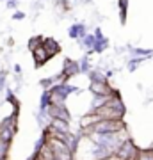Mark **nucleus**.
<instances>
[{
    "instance_id": "nucleus-18",
    "label": "nucleus",
    "mask_w": 153,
    "mask_h": 160,
    "mask_svg": "<svg viewBox=\"0 0 153 160\" xmlns=\"http://www.w3.org/2000/svg\"><path fill=\"white\" fill-rule=\"evenodd\" d=\"M55 84H57L55 75H54V77H45V78L39 80V87L43 89V91H50V89L55 86Z\"/></svg>"
},
{
    "instance_id": "nucleus-1",
    "label": "nucleus",
    "mask_w": 153,
    "mask_h": 160,
    "mask_svg": "<svg viewBox=\"0 0 153 160\" xmlns=\"http://www.w3.org/2000/svg\"><path fill=\"white\" fill-rule=\"evenodd\" d=\"M128 130L125 119H110V118H100L91 121L84 128L85 135H107V133H123Z\"/></svg>"
},
{
    "instance_id": "nucleus-12",
    "label": "nucleus",
    "mask_w": 153,
    "mask_h": 160,
    "mask_svg": "<svg viewBox=\"0 0 153 160\" xmlns=\"http://www.w3.org/2000/svg\"><path fill=\"white\" fill-rule=\"evenodd\" d=\"M87 78H89V84H98V82H107V77L102 69H91L87 73Z\"/></svg>"
},
{
    "instance_id": "nucleus-24",
    "label": "nucleus",
    "mask_w": 153,
    "mask_h": 160,
    "mask_svg": "<svg viewBox=\"0 0 153 160\" xmlns=\"http://www.w3.org/2000/svg\"><path fill=\"white\" fill-rule=\"evenodd\" d=\"M6 7L7 9H13V11H16L18 9V0H9V2L6 4Z\"/></svg>"
},
{
    "instance_id": "nucleus-15",
    "label": "nucleus",
    "mask_w": 153,
    "mask_h": 160,
    "mask_svg": "<svg viewBox=\"0 0 153 160\" xmlns=\"http://www.w3.org/2000/svg\"><path fill=\"white\" fill-rule=\"evenodd\" d=\"M94 43H96V38H94V34H89V32H87V34H85L82 39H79V45L82 46V48H85L87 52L93 50Z\"/></svg>"
},
{
    "instance_id": "nucleus-20",
    "label": "nucleus",
    "mask_w": 153,
    "mask_h": 160,
    "mask_svg": "<svg viewBox=\"0 0 153 160\" xmlns=\"http://www.w3.org/2000/svg\"><path fill=\"white\" fill-rule=\"evenodd\" d=\"M43 36H34V38H30L28 39V43H27V46H28V50L30 52H34L36 48H39V46H43Z\"/></svg>"
},
{
    "instance_id": "nucleus-5",
    "label": "nucleus",
    "mask_w": 153,
    "mask_h": 160,
    "mask_svg": "<svg viewBox=\"0 0 153 160\" xmlns=\"http://www.w3.org/2000/svg\"><path fill=\"white\" fill-rule=\"evenodd\" d=\"M46 112L50 116V119H63V121L71 123V112H69L66 103H52L50 109L46 110Z\"/></svg>"
},
{
    "instance_id": "nucleus-3",
    "label": "nucleus",
    "mask_w": 153,
    "mask_h": 160,
    "mask_svg": "<svg viewBox=\"0 0 153 160\" xmlns=\"http://www.w3.org/2000/svg\"><path fill=\"white\" fill-rule=\"evenodd\" d=\"M50 92H52V98H54V103H66V100L71 94H80L82 89L69 84V82H59L50 89Z\"/></svg>"
},
{
    "instance_id": "nucleus-28",
    "label": "nucleus",
    "mask_w": 153,
    "mask_h": 160,
    "mask_svg": "<svg viewBox=\"0 0 153 160\" xmlns=\"http://www.w3.org/2000/svg\"><path fill=\"white\" fill-rule=\"evenodd\" d=\"M0 160H9V157H7V158H0Z\"/></svg>"
},
{
    "instance_id": "nucleus-26",
    "label": "nucleus",
    "mask_w": 153,
    "mask_h": 160,
    "mask_svg": "<svg viewBox=\"0 0 153 160\" xmlns=\"http://www.w3.org/2000/svg\"><path fill=\"white\" fill-rule=\"evenodd\" d=\"M82 2H84V4H89V2H93V0H82Z\"/></svg>"
},
{
    "instance_id": "nucleus-16",
    "label": "nucleus",
    "mask_w": 153,
    "mask_h": 160,
    "mask_svg": "<svg viewBox=\"0 0 153 160\" xmlns=\"http://www.w3.org/2000/svg\"><path fill=\"white\" fill-rule=\"evenodd\" d=\"M107 48H109V39H107V38L98 39L96 43H94V46H93V50L87 52V55H91V53H103Z\"/></svg>"
},
{
    "instance_id": "nucleus-13",
    "label": "nucleus",
    "mask_w": 153,
    "mask_h": 160,
    "mask_svg": "<svg viewBox=\"0 0 153 160\" xmlns=\"http://www.w3.org/2000/svg\"><path fill=\"white\" fill-rule=\"evenodd\" d=\"M50 121L52 119H50V116H48L46 110H38V112H36V123H38V126H39L41 130L50 125Z\"/></svg>"
},
{
    "instance_id": "nucleus-22",
    "label": "nucleus",
    "mask_w": 153,
    "mask_h": 160,
    "mask_svg": "<svg viewBox=\"0 0 153 160\" xmlns=\"http://www.w3.org/2000/svg\"><path fill=\"white\" fill-rule=\"evenodd\" d=\"M7 86H9V84H7V71L6 69H2V71H0V94L6 92Z\"/></svg>"
},
{
    "instance_id": "nucleus-21",
    "label": "nucleus",
    "mask_w": 153,
    "mask_h": 160,
    "mask_svg": "<svg viewBox=\"0 0 153 160\" xmlns=\"http://www.w3.org/2000/svg\"><path fill=\"white\" fill-rule=\"evenodd\" d=\"M135 160H153V148H146V149L139 148Z\"/></svg>"
},
{
    "instance_id": "nucleus-4",
    "label": "nucleus",
    "mask_w": 153,
    "mask_h": 160,
    "mask_svg": "<svg viewBox=\"0 0 153 160\" xmlns=\"http://www.w3.org/2000/svg\"><path fill=\"white\" fill-rule=\"evenodd\" d=\"M137 151H139V148L135 146V142H134L130 137H126L125 141L118 146L114 157H116L118 160H135Z\"/></svg>"
},
{
    "instance_id": "nucleus-6",
    "label": "nucleus",
    "mask_w": 153,
    "mask_h": 160,
    "mask_svg": "<svg viewBox=\"0 0 153 160\" xmlns=\"http://www.w3.org/2000/svg\"><path fill=\"white\" fill-rule=\"evenodd\" d=\"M114 91V87L110 86V82H98V84H89V92L93 96H110Z\"/></svg>"
},
{
    "instance_id": "nucleus-27",
    "label": "nucleus",
    "mask_w": 153,
    "mask_h": 160,
    "mask_svg": "<svg viewBox=\"0 0 153 160\" xmlns=\"http://www.w3.org/2000/svg\"><path fill=\"white\" fill-rule=\"evenodd\" d=\"M0 2H6V4H7V2H9V0H0Z\"/></svg>"
},
{
    "instance_id": "nucleus-25",
    "label": "nucleus",
    "mask_w": 153,
    "mask_h": 160,
    "mask_svg": "<svg viewBox=\"0 0 153 160\" xmlns=\"http://www.w3.org/2000/svg\"><path fill=\"white\" fill-rule=\"evenodd\" d=\"M13 69H14V73L16 75H22V66H20V64H14V68Z\"/></svg>"
},
{
    "instance_id": "nucleus-14",
    "label": "nucleus",
    "mask_w": 153,
    "mask_h": 160,
    "mask_svg": "<svg viewBox=\"0 0 153 160\" xmlns=\"http://www.w3.org/2000/svg\"><path fill=\"white\" fill-rule=\"evenodd\" d=\"M118 9H119V22H121V25H125L126 16H128V0H118Z\"/></svg>"
},
{
    "instance_id": "nucleus-8",
    "label": "nucleus",
    "mask_w": 153,
    "mask_h": 160,
    "mask_svg": "<svg viewBox=\"0 0 153 160\" xmlns=\"http://www.w3.org/2000/svg\"><path fill=\"white\" fill-rule=\"evenodd\" d=\"M30 53H32V59H34V66H36V68H41V66H45V64L52 59L50 55H48V53L45 52V48H43V46L36 48V50H34V52H30Z\"/></svg>"
},
{
    "instance_id": "nucleus-10",
    "label": "nucleus",
    "mask_w": 153,
    "mask_h": 160,
    "mask_svg": "<svg viewBox=\"0 0 153 160\" xmlns=\"http://www.w3.org/2000/svg\"><path fill=\"white\" fill-rule=\"evenodd\" d=\"M126 50H128V53H130L132 57H144V59L153 57V50H148V48H139V46H128Z\"/></svg>"
},
{
    "instance_id": "nucleus-2",
    "label": "nucleus",
    "mask_w": 153,
    "mask_h": 160,
    "mask_svg": "<svg viewBox=\"0 0 153 160\" xmlns=\"http://www.w3.org/2000/svg\"><path fill=\"white\" fill-rule=\"evenodd\" d=\"M18 119H20V116L13 114V112L0 119V141L13 144V141L18 133Z\"/></svg>"
},
{
    "instance_id": "nucleus-19",
    "label": "nucleus",
    "mask_w": 153,
    "mask_h": 160,
    "mask_svg": "<svg viewBox=\"0 0 153 160\" xmlns=\"http://www.w3.org/2000/svg\"><path fill=\"white\" fill-rule=\"evenodd\" d=\"M79 64H80V73L82 75H87L91 71V59H89V55H84V57L79 61Z\"/></svg>"
},
{
    "instance_id": "nucleus-11",
    "label": "nucleus",
    "mask_w": 153,
    "mask_h": 160,
    "mask_svg": "<svg viewBox=\"0 0 153 160\" xmlns=\"http://www.w3.org/2000/svg\"><path fill=\"white\" fill-rule=\"evenodd\" d=\"M52 103H54L52 92H50V91H41V96H39V107H38V110H48V109H50Z\"/></svg>"
},
{
    "instance_id": "nucleus-23",
    "label": "nucleus",
    "mask_w": 153,
    "mask_h": 160,
    "mask_svg": "<svg viewBox=\"0 0 153 160\" xmlns=\"http://www.w3.org/2000/svg\"><path fill=\"white\" fill-rule=\"evenodd\" d=\"M25 16H27V14H25V12H23V11H18V9H16V11H13V20H16V22H20V20H23V18H25Z\"/></svg>"
},
{
    "instance_id": "nucleus-9",
    "label": "nucleus",
    "mask_w": 153,
    "mask_h": 160,
    "mask_svg": "<svg viewBox=\"0 0 153 160\" xmlns=\"http://www.w3.org/2000/svg\"><path fill=\"white\" fill-rule=\"evenodd\" d=\"M43 48H45V52L50 57H55L57 53H61V45L54 38H45L43 39Z\"/></svg>"
},
{
    "instance_id": "nucleus-7",
    "label": "nucleus",
    "mask_w": 153,
    "mask_h": 160,
    "mask_svg": "<svg viewBox=\"0 0 153 160\" xmlns=\"http://www.w3.org/2000/svg\"><path fill=\"white\" fill-rule=\"evenodd\" d=\"M87 34V25H85L84 22H77L73 23L71 27L68 29V36H69V39H82L84 36Z\"/></svg>"
},
{
    "instance_id": "nucleus-17",
    "label": "nucleus",
    "mask_w": 153,
    "mask_h": 160,
    "mask_svg": "<svg viewBox=\"0 0 153 160\" xmlns=\"http://www.w3.org/2000/svg\"><path fill=\"white\" fill-rule=\"evenodd\" d=\"M144 61H148V59H144V57H130L128 61H126V69H128L130 73H134Z\"/></svg>"
}]
</instances>
